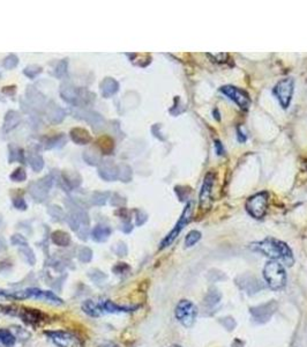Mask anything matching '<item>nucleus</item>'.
Wrapping results in <instances>:
<instances>
[{"instance_id": "f03ea898", "label": "nucleus", "mask_w": 307, "mask_h": 347, "mask_svg": "<svg viewBox=\"0 0 307 347\" xmlns=\"http://www.w3.org/2000/svg\"><path fill=\"white\" fill-rule=\"evenodd\" d=\"M263 278L274 291L283 288L287 284V273L283 265L277 260H270L266 264L263 269Z\"/></svg>"}, {"instance_id": "f3484780", "label": "nucleus", "mask_w": 307, "mask_h": 347, "mask_svg": "<svg viewBox=\"0 0 307 347\" xmlns=\"http://www.w3.org/2000/svg\"><path fill=\"white\" fill-rule=\"evenodd\" d=\"M52 239L56 244H58L60 246H66L70 243V236L64 231L53 232Z\"/></svg>"}, {"instance_id": "ddd939ff", "label": "nucleus", "mask_w": 307, "mask_h": 347, "mask_svg": "<svg viewBox=\"0 0 307 347\" xmlns=\"http://www.w3.org/2000/svg\"><path fill=\"white\" fill-rule=\"evenodd\" d=\"M71 137L77 144H87L91 140V137L89 135V133L83 128H74V130L71 131Z\"/></svg>"}, {"instance_id": "412c9836", "label": "nucleus", "mask_w": 307, "mask_h": 347, "mask_svg": "<svg viewBox=\"0 0 307 347\" xmlns=\"http://www.w3.org/2000/svg\"><path fill=\"white\" fill-rule=\"evenodd\" d=\"M207 56H208L209 58H212L213 62H216V63L227 62L228 57H229L228 53H207Z\"/></svg>"}, {"instance_id": "4468645a", "label": "nucleus", "mask_w": 307, "mask_h": 347, "mask_svg": "<svg viewBox=\"0 0 307 347\" xmlns=\"http://www.w3.org/2000/svg\"><path fill=\"white\" fill-rule=\"evenodd\" d=\"M111 234V230L106 226H97L92 230V238L96 242H104Z\"/></svg>"}, {"instance_id": "20e7f679", "label": "nucleus", "mask_w": 307, "mask_h": 347, "mask_svg": "<svg viewBox=\"0 0 307 347\" xmlns=\"http://www.w3.org/2000/svg\"><path fill=\"white\" fill-rule=\"evenodd\" d=\"M295 91V81L291 78H285L280 82H277V85L274 88V95L276 96L278 102L281 103L282 108L288 109L290 107L292 95H294Z\"/></svg>"}, {"instance_id": "6e6552de", "label": "nucleus", "mask_w": 307, "mask_h": 347, "mask_svg": "<svg viewBox=\"0 0 307 347\" xmlns=\"http://www.w3.org/2000/svg\"><path fill=\"white\" fill-rule=\"evenodd\" d=\"M49 337L58 347H80L81 342L77 336L67 331L49 332Z\"/></svg>"}, {"instance_id": "a878e982", "label": "nucleus", "mask_w": 307, "mask_h": 347, "mask_svg": "<svg viewBox=\"0 0 307 347\" xmlns=\"http://www.w3.org/2000/svg\"><path fill=\"white\" fill-rule=\"evenodd\" d=\"M304 169L307 171V161L306 162H304Z\"/></svg>"}, {"instance_id": "dca6fc26", "label": "nucleus", "mask_w": 307, "mask_h": 347, "mask_svg": "<svg viewBox=\"0 0 307 347\" xmlns=\"http://www.w3.org/2000/svg\"><path fill=\"white\" fill-rule=\"evenodd\" d=\"M97 144L99 146V148H101V151L103 153H105V154H109V153L113 149V141L112 139L109 137L99 138L97 140Z\"/></svg>"}, {"instance_id": "f8f14e48", "label": "nucleus", "mask_w": 307, "mask_h": 347, "mask_svg": "<svg viewBox=\"0 0 307 347\" xmlns=\"http://www.w3.org/2000/svg\"><path fill=\"white\" fill-rule=\"evenodd\" d=\"M239 285H240V287L246 291L249 294H252V293H256L260 289V284L258 281L255 280L253 277H241V282H238Z\"/></svg>"}, {"instance_id": "1a4fd4ad", "label": "nucleus", "mask_w": 307, "mask_h": 347, "mask_svg": "<svg viewBox=\"0 0 307 347\" xmlns=\"http://www.w3.org/2000/svg\"><path fill=\"white\" fill-rule=\"evenodd\" d=\"M276 308H277L276 302L270 301L268 303H265V305L252 308L251 314L256 322H259V323H265V322L270 320V317L273 316V314L275 313Z\"/></svg>"}, {"instance_id": "4be33fe9", "label": "nucleus", "mask_w": 307, "mask_h": 347, "mask_svg": "<svg viewBox=\"0 0 307 347\" xmlns=\"http://www.w3.org/2000/svg\"><path fill=\"white\" fill-rule=\"evenodd\" d=\"M91 257H92V252L89 250L88 248H83L80 251V256H78V258H80V260H82V262H89V260L91 259Z\"/></svg>"}, {"instance_id": "2eb2a0df", "label": "nucleus", "mask_w": 307, "mask_h": 347, "mask_svg": "<svg viewBox=\"0 0 307 347\" xmlns=\"http://www.w3.org/2000/svg\"><path fill=\"white\" fill-rule=\"evenodd\" d=\"M15 343V336L9 330L0 329V344L5 346H12Z\"/></svg>"}, {"instance_id": "5701e85b", "label": "nucleus", "mask_w": 307, "mask_h": 347, "mask_svg": "<svg viewBox=\"0 0 307 347\" xmlns=\"http://www.w3.org/2000/svg\"><path fill=\"white\" fill-rule=\"evenodd\" d=\"M215 148H216V152L219 155H222L224 153L223 146H222V144H221V141H219V140L215 141Z\"/></svg>"}, {"instance_id": "7ed1b4c3", "label": "nucleus", "mask_w": 307, "mask_h": 347, "mask_svg": "<svg viewBox=\"0 0 307 347\" xmlns=\"http://www.w3.org/2000/svg\"><path fill=\"white\" fill-rule=\"evenodd\" d=\"M268 199L269 193L267 191L255 193L254 196L249 197L247 202H246V211H247L249 216L255 218V219H262L267 212Z\"/></svg>"}, {"instance_id": "f257e3e1", "label": "nucleus", "mask_w": 307, "mask_h": 347, "mask_svg": "<svg viewBox=\"0 0 307 347\" xmlns=\"http://www.w3.org/2000/svg\"><path fill=\"white\" fill-rule=\"evenodd\" d=\"M251 248L265 253L267 257H269L271 259L281 260V262L285 263L289 266H291L295 262L291 249L289 248L287 243L282 242L280 239L268 237L261 242L253 243Z\"/></svg>"}, {"instance_id": "393cba45", "label": "nucleus", "mask_w": 307, "mask_h": 347, "mask_svg": "<svg viewBox=\"0 0 307 347\" xmlns=\"http://www.w3.org/2000/svg\"><path fill=\"white\" fill-rule=\"evenodd\" d=\"M99 347H116V346L112 345V344H106V345H102V346H99Z\"/></svg>"}, {"instance_id": "423d86ee", "label": "nucleus", "mask_w": 307, "mask_h": 347, "mask_svg": "<svg viewBox=\"0 0 307 347\" xmlns=\"http://www.w3.org/2000/svg\"><path fill=\"white\" fill-rule=\"evenodd\" d=\"M198 309L195 305L188 300H181L176 307V317L184 327L191 328L194 324Z\"/></svg>"}, {"instance_id": "9b49d317", "label": "nucleus", "mask_w": 307, "mask_h": 347, "mask_svg": "<svg viewBox=\"0 0 307 347\" xmlns=\"http://www.w3.org/2000/svg\"><path fill=\"white\" fill-rule=\"evenodd\" d=\"M214 180H215V177H214L213 173L207 174L205 182H203V185L201 188V192H200V204H201V206H205L206 204L209 202L214 185Z\"/></svg>"}, {"instance_id": "a211bd4d", "label": "nucleus", "mask_w": 307, "mask_h": 347, "mask_svg": "<svg viewBox=\"0 0 307 347\" xmlns=\"http://www.w3.org/2000/svg\"><path fill=\"white\" fill-rule=\"evenodd\" d=\"M103 309H104V313H120V311H127V308L117 306L115 302L110 301V300L103 301Z\"/></svg>"}, {"instance_id": "6ab92c4d", "label": "nucleus", "mask_w": 307, "mask_h": 347, "mask_svg": "<svg viewBox=\"0 0 307 347\" xmlns=\"http://www.w3.org/2000/svg\"><path fill=\"white\" fill-rule=\"evenodd\" d=\"M220 300H221V294L215 289V291H210L208 294H207L205 299V303L208 307H214L220 302Z\"/></svg>"}, {"instance_id": "aec40b11", "label": "nucleus", "mask_w": 307, "mask_h": 347, "mask_svg": "<svg viewBox=\"0 0 307 347\" xmlns=\"http://www.w3.org/2000/svg\"><path fill=\"white\" fill-rule=\"evenodd\" d=\"M200 238H201V232L198 231H192L188 232V235L186 236V246H193L195 244V243H198L200 241Z\"/></svg>"}, {"instance_id": "b1692460", "label": "nucleus", "mask_w": 307, "mask_h": 347, "mask_svg": "<svg viewBox=\"0 0 307 347\" xmlns=\"http://www.w3.org/2000/svg\"><path fill=\"white\" fill-rule=\"evenodd\" d=\"M238 140L240 141V142L246 141V137L244 135V133H241L240 128H238Z\"/></svg>"}, {"instance_id": "bb28decb", "label": "nucleus", "mask_w": 307, "mask_h": 347, "mask_svg": "<svg viewBox=\"0 0 307 347\" xmlns=\"http://www.w3.org/2000/svg\"><path fill=\"white\" fill-rule=\"evenodd\" d=\"M171 347H180V346H178V345H173V346H171Z\"/></svg>"}, {"instance_id": "39448f33", "label": "nucleus", "mask_w": 307, "mask_h": 347, "mask_svg": "<svg viewBox=\"0 0 307 347\" xmlns=\"http://www.w3.org/2000/svg\"><path fill=\"white\" fill-rule=\"evenodd\" d=\"M221 93H223L227 98H229L231 101H233L241 110L247 112L249 107L252 105V100L249 98V95L242 89L234 87V86L227 85L220 88Z\"/></svg>"}, {"instance_id": "0eeeda50", "label": "nucleus", "mask_w": 307, "mask_h": 347, "mask_svg": "<svg viewBox=\"0 0 307 347\" xmlns=\"http://www.w3.org/2000/svg\"><path fill=\"white\" fill-rule=\"evenodd\" d=\"M192 212H193V206H192L191 203H188L187 206L184 209L183 213H181L179 220H178V223H177L176 226H174L172 231H171L170 234L163 239V242L160 243V249H164V248H166V246H169L171 243H172L174 239H176L177 236L180 234L181 231H183V228L186 226L188 223H190Z\"/></svg>"}, {"instance_id": "9d476101", "label": "nucleus", "mask_w": 307, "mask_h": 347, "mask_svg": "<svg viewBox=\"0 0 307 347\" xmlns=\"http://www.w3.org/2000/svg\"><path fill=\"white\" fill-rule=\"evenodd\" d=\"M83 313L91 317H99L104 313L103 309V301H95V300H85L81 306Z\"/></svg>"}]
</instances>
